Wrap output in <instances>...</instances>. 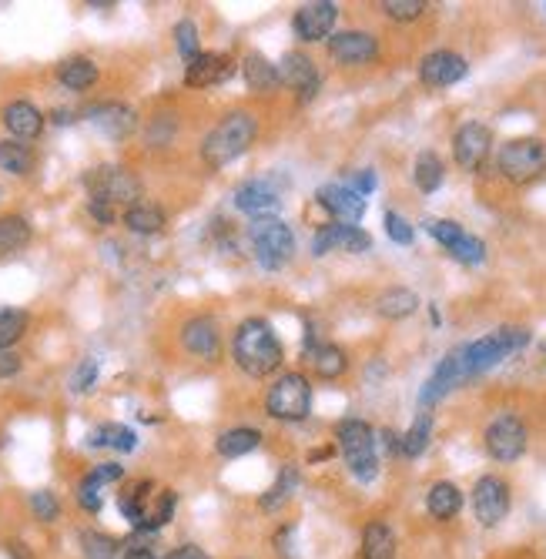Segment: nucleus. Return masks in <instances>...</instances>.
Instances as JSON below:
<instances>
[{
  "label": "nucleus",
  "instance_id": "f03ea898",
  "mask_svg": "<svg viewBox=\"0 0 546 559\" xmlns=\"http://www.w3.org/2000/svg\"><path fill=\"white\" fill-rule=\"evenodd\" d=\"M255 134H258V121L248 111L225 114V118L208 131V138L201 141V161L215 171L228 168L232 161H238L248 148H252Z\"/></svg>",
  "mask_w": 546,
  "mask_h": 559
},
{
  "label": "nucleus",
  "instance_id": "a19ab883",
  "mask_svg": "<svg viewBox=\"0 0 546 559\" xmlns=\"http://www.w3.org/2000/svg\"><path fill=\"white\" fill-rule=\"evenodd\" d=\"M27 332V312L21 308H0V352L17 345Z\"/></svg>",
  "mask_w": 546,
  "mask_h": 559
},
{
  "label": "nucleus",
  "instance_id": "0eeeda50",
  "mask_svg": "<svg viewBox=\"0 0 546 559\" xmlns=\"http://www.w3.org/2000/svg\"><path fill=\"white\" fill-rule=\"evenodd\" d=\"M265 412L279 422H302L312 412V385L302 372H285L265 395Z\"/></svg>",
  "mask_w": 546,
  "mask_h": 559
},
{
  "label": "nucleus",
  "instance_id": "2f4dec72",
  "mask_svg": "<svg viewBox=\"0 0 546 559\" xmlns=\"http://www.w3.org/2000/svg\"><path fill=\"white\" fill-rule=\"evenodd\" d=\"M124 228L134 235H158L165 228V211L151 201H138V205L124 208Z\"/></svg>",
  "mask_w": 546,
  "mask_h": 559
},
{
  "label": "nucleus",
  "instance_id": "1a4fd4ad",
  "mask_svg": "<svg viewBox=\"0 0 546 559\" xmlns=\"http://www.w3.org/2000/svg\"><path fill=\"white\" fill-rule=\"evenodd\" d=\"M483 446H486V452H490L493 462L510 466V462L523 459L526 446H530V432H526L520 416H513V412H500V416H496L490 426H486Z\"/></svg>",
  "mask_w": 546,
  "mask_h": 559
},
{
  "label": "nucleus",
  "instance_id": "e2e57ef3",
  "mask_svg": "<svg viewBox=\"0 0 546 559\" xmlns=\"http://www.w3.org/2000/svg\"><path fill=\"white\" fill-rule=\"evenodd\" d=\"M245 559H248V556H245Z\"/></svg>",
  "mask_w": 546,
  "mask_h": 559
},
{
  "label": "nucleus",
  "instance_id": "ea45409f",
  "mask_svg": "<svg viewBox=\"0 0 546 559\" xmlns=\"http://www.w3.org/2000/svg\"><path fill=\"white\" fill-rule=\"evenodd\" d=\"M81 553H84V559H118L121 543L111 533H101V529H84Z\"/></svg>",
  "mask_w": 546,
  "mask_h": 559
},
{
  "label": "nucleus",
  "instance_id": "f257e3e1",
  "mask_svg": "<svg viewBox=\"0 0 546 559\" xmlns=\"http://www.w3.org/2000/svg\"><path fill=\"white\" fill-rule=\"evenodd\" d=\"M232 355H235V365L245 375H252V379H265V375L282 369L285 349H282L279 335H275V329L265 322V318H245V322L235 329Z\"/></svg>",
  "mask_w": 546,
  "mask_h": 559
},
{
  "label": "nucleus",
  "instance_id": "393cba45",
  "mask_svg": "<svg viewBox=\"0 0 546 559\" xmlns=\"http://www.w3.org/2000/svg\"><path fill=\"white\" fill-rule=\"evenodd\" d=\"M399 553V539H396V529L389 523H382V519H372L362 529V539H359V556L362 559H396Z\"/></svg>",
  "mask_w": 546,
  "mask_h": 559
},
{
  "label": "nucleus",
  "instance_id": "a211bd4d",
  "mask_svg": "<svg viewBox=\"0 0 546 559\" xmlns=\"http://www.w3.org/2000/svg\"><path fill=\"white\" fill-rule=\"evenodd\" d=\"M466 74H469L466 57L456 51H433L419 61V81L426 88H453Z\"/></svg>",
  "mask_w": 546,
  "mask_h": 559
},
{
  "label": "nucleus",
  "instance_id": "58836bf2",
  "mask_svg": "<svg viewBox=\"0 0 546 559\" xmlns=\"http://www.w3.org/2000/svg\"><path fill=\"white\" fill-rule=\"evenodd\" d=\"M24 245H31V225L21 215H4L0 218V252H21Z\"/></svg>",
  "mask_w": 546,
  "mask_h": 559
},
{
  "label": "nucleus",
  "instance_id": "c03bdc74",
  "mask_svg": "<svg viewBox=\"0 0 546 559\" xmlns=\"http://www.w3.org/2000/svg\"><path fill=\"white\" fill-rule=\"evenodd\" d=\"M423 11H426L423 0H382V14H386L389 21H399V24L419 21Z\"/></svg>",
  "mask_w": 546,
  "mask_h": 559
},
{
  "label": "nucleus",
  "instance_id": "aec40b11",
  "mask_svg": "<svg viewBox=\"0 0 546 559\" xmlns=\"http://www.w3.org/2000/svg\"><path fill=\"white\" fill-rule=\"evenodd\" d=\"M279 74H282L285 88H292L295 94H299L302 104H309L315 94H319L322 77H319V71H315L312 57H305L302 51H289V54H285L282 64H279Z\"/></svg>",
  "mask_w": 546,
  "mask_h": 559
},
{
  "label": "nucleus",
  "instance_id": "37998d69",
  "mask_svg": "<svg viewBox=\"0 0 546 559\" xmlns=\"http://www.w3.org/2000/svg\"><path fill=\"white\" fill-rule=\"evenodd\" d=\"M423 228L436 238L439 245L446 248V252L459 242V238L466 235V228L459 225V221H449V218H429V221H423Z\"/></svg>",
  "mask_w": 546,
  "mask_h": 559
},
{
  "label": "nucleus",
  "instance_id": "2eb2a0df",
  "mask_svg": "<svg viewBox=\"0 0 546 559\" xmlns=\"http://www.w3.org/2000/svg\"><path fill=\"white\" fill-rule=\"evenodd\" d=\"M490 148H493V134L480 121H466L453 134V158L463 171H480L483 161L490 158Z\"/></svg>",
  "mask_w": 546,
  "mask_h": 559
},
{
  "label": "nucleus",
  "instance_id": "7c9ffc66",
  "mask_svg": "<svg viewBox=\"0 0 546 559\" xmlns=\"http://www.w3.org/2000/svg\"><path fill=\"white\" fill-rule=\"evenodd\" d=\"M57 81L64 84L67 91H88L98 81V64L91 57H67V61L57 67Z\"/></svg>",
  "mask_w": 546,
  "mask_h": 559
},
{
  "label": "nucleus",
  "instance_id": "9d476101",
  "mask_svg": "<svg viewBox=\"0 0 546 559\" xmlns=\"http://www.w3.org/2000/svg\"><path fill=\"white\" fill-rule=\"evenodd\" d=\"M513 509V489L503 476L486 472L473 483V516L483 529H496Z\"/></svg>",
  "mask_w": 546,
  "mask_h": 559
},
{
  "label": "nucleus",
  "instance_id": "09e8293b",
  "mask_svg": "<svg viewBox=\"0 0 546 559\" xmlns=\"http://www.w3.org/2000/svg\"><path fill=\"white\" fill-rule=\"evenodd\" d=\"M382 225H386V235H389L396 245H413L416 231H413V225H409L406 218L396 215V211H386V218H382Z\"/></svg>",
  "mask_w": 546,
  "mask_h": 559
},
{
  "label": "nucleus",
  "instance_id": "9b49d317",
  "mask_svg": "<svg viewBox=\"0 0 546 559\" xmlns=\"http://www.w3.org/2000/svg\"><path fill=\"white\" fill-rule=\"evenodd\" d=\"M282 195H285V188H282L279 175H258V178L242 181V185L235 188L232 201H235V208L242 211V215H248L255 221V218L279 215Z\"/></svg>",
  "mask_w": 546,
  "mask_h": 559
},
{
  "label": "nucleus",
  "instance_id": "6e6552de",
  "mask_svg": "<svg viewBox=\"0 0 546 559\" xmlns=\"http://www.w3.org/2000/svg\"><path fill=\"white\" fill-rule=\"evenodd\" d=\"M84 185H88V195L91 198H101L108 201V205H138L141 198V181L131 175L128 168L121 165H101V168H91L88 175H84Z\"/></svg>",
  "mask_w": 546,
  "mask_h": 559
},
{
  "label": "nucleus",
  "instance_id": "680f3d73",
  "mask_svg": "<svg viewBox=\"0 0 546 559\" xmlns=\"http://www.w3.org/2000/svg\"><path fill=\"white\" fill-rule=\"evenodd\" d=\"M332 449H319V452H309V462H319V459H329Z\"/></svg>",
  "mask_w": 546,
  "mask_h": 559
},
{
  "label": "nucleus",
  "instance_id": "a18cd8bd",
  "mask_svg": "<svg viewBox=\"0 0 546 559\" xmlns=\"http://www.w3.org/2000/svg\"><path fill=\"white\" fill-rule=\"evenodd\" d=\"M175 44H178V54L185 57V61H195V57L201 54L198 24L195 21H178L175 24Z\"/></svg>",
  "mask_w": 546,
  "mask_h": 559
},
{
  "label": "nucleus",
  "instance_id": "a878e982",
  "mask_svg": "<svg viewBox=\"0 0 546 559\" xmlns=\"http://www.w3.org/2000/svg\"><path fill=\"white\" fill-rule=\"evenodd\" d=\"M242 77H245L248 91H255V94H268V91H275V88L282 84L279 67H275L265 54H258V51L245 54V61H242Z\"/></svg>",
  "mask_w": 546,
  "mask_h": 559
},
{
  "label": "nucleus",
  "instance_id": "20e7f679",
  "mask_svg": "<svg viewBox=\"0 0 546 559\" xmlns=\"http://www.w3.org/2000/svg\"><path fill=\"white\" fill-rule=\"evenodd\" d=\"M335 439H339L342 462L352 472V479L362 486L376 483L379 476V439L376 429L366 419H342L335 426Z\"/></svg>",
  "mask_w": 546,
  "mask_h": 559
},
{
  "label": "nucleus",
  "instance_id": "4d7b16f0",
  "mask_svg": "<svg viewBox=\"0 0 546 559\" xmlns=\"http://www.w3.org/2000/svg\"><path fill=\"white\" fill-rule=\"evenodd\" d=\"M382 446H386V452H392V456H402V432L396 429H382Z\"/></svg>",
  "mask_w": 546,
  "mask_h": 559
},
{
  "label": "nucleus",
  "instance_id": "6e6d98bb",
  "mask_svg": "<svg viewBox=\"0 0 546 559\" xmlns=\"http://www.w3.org/2000/svg\"><path fill=\"white\" fill-rule=\"evenodd\" d=\"M168 559H212V556H208L205 549H201V546H195V543H181V546H175V549H171V553H168Z\"/></svg>",
  "mask_w": 546,
  "mask_h": 559
},
{
  "label": "nucleus",
  "instance_id": "4c0bfd02",
  "mask_svg": "<svg viewBox=\"0 0 546 559\" xmlns=\"http://www.w3.org/2000/svg\"><path fill=\"white\" fill-rule=\"evenodd\" d=\"M429 439H433V416L419 412L413 426L402 432V459H419L429 449Z\"/></svg>",
  "mask_w": 546,
  "mask_h": 559
},
{
  "label": "nucleus",
  "instance_id": "f704fd0d",
  "mask_svg": "<svg viewBox=\"0 0 546 559\" xmlns=\"http://www.w3.org/2000/svg\"><path fill=\"white\" fill-rule=\"evenodd\" d=\"M31 168H34V151L27 148L24 141H17V138L0 141V171H7V175H14V178H24V175H31Z\"/></svg>",
  "mask_w": 546,
  "mask_h": 559
},
{
  "label": "nucleus",
  "instance_id": "72a5a7b5",
  "mask_svg": "<svg viewBox=\"0 0 546 559\" xmlns=\"http://www.w3.org/2000/svg\"><path fill=\"white\" fill-rule=\"evenodd\" d=\"M443 178H446L443 158H439L436 151H419L416 154V165H413L416 188L423 191V195H433V191H439V185H443Z\"/></svg>",
  "mask_w": 546,
  "mask_h": 559
},
{
  "label": "nucleus",
  "instance_id": "bb28decb",
  "mask_svg": "<svg viewBox=\"0 0 546 559\" xmlns=\"http://www.w3.org/2000/svg\"><path fill=\"white\" fill-rule=\"evenodd\" d=\"M151 489H155V483H148V479H145V483H134V486H128L118 496V509H121V516L131 523V529L145 526L151 499H155V493H151Z\"/></svg>",
  "mask_w": 546,
  "mask_h": 559
},
{
  "label": "nucleus",
  "instance_id": "6ab92c4d",
  "mask_svg": "<svg viewBox=\"0 0 546 559\" xmlns=\"http://www.w3.org/2000/svg\"><path fill=\"white\" fill-rule=\"evenodd\" d=\"M181 345L185 352H191L195 359L215 362L222 355V332H218L215 318L208 315H191L185 325H181Z\"/></svg>",
  "mask_w": 546,
  "mask_h": 559
},
{
  "label": "nucleus",
  "instance_id": "052dcab7",
  "mask_svg": "<svg viewBox=\"0 0 546 559\" xmlns=\"http://www.w3.org/2000/svg\"><path fill=\"white\" fill-rule=\"evenodd\" d=\"M78 118H74V111H64V108H57L54 111V124H74Z\"/></svg>",
  "mask_w": 546,
  "mask_h": 559
},
{
  "label": "nucleus",
  "instance_id": "3c124183",
  "mask_svg": "<svg viewBox=\"0 0 546 559\" xmlns=\"http://www.w3.org/2000/svg\"><path fill=\"white\" fill-rule=\"evenodd\" d=\"M88 479H91V483H98V486L121 483V479H124V466H118V462H98V466L88 472Z\"/></svg>",
  "mask_w": 546,
  "mask_h": 559
},
{
  "label": "nucleus",
  "instance_id": "5701e85b",
  "mask_svg": "<svg viewBox=\"0 0 546 559\" xmlns=\"http://www.w3.org/2000/svg\"><path fill=\"white\" fill-rule=\"evenodd\" d=\"M463 489H459L456 483H449V479H439V483L429 486L426 493V513L436 519V523H449V519H456L459 513H463Z\"/></svg>",
  "mask_w": 546,
  "mask_h": 559
},
{
  "label": "nucleus",
  "instance_id": "cd10ccee",
  "mask_svg": "<svg viewBox=\"0 0 546 559\" xmlns=\"http://www.w3.org/2000/svg\"><path fill=\"white\" fill-rule=\"evenodd\" d=\"M299 483H302L299 469L285 466L279 476H275V483L268 486L262 496H258V509H262V513H279V509L289 503L295 493H299Z\"/></svg>",
  "mask_w": 546,
  "mask_h": 559
},
{
  "label": "nucleus",
  "instance_id": "c9c22d12",
  "mask_svg": "<svg viewBox=\"0 0 546 559\" xmlns=\"http://www.w3.org/2000/svg\"><path fill=\"white\" fill-rule=\"evenodd\" d=\"M309 362L319 379H339L342 372L349 369V355L339 345H315L309 352Z\"/></svg>",
  "mask_w": 546,
  "mask_h": 559
},
{
  "label": "nucleus",
  "instance_id": "603ef678",
  "mask_svg": "<svg viewBox=\"0 0 546 559\" xmlns=\"http://www.w3.org/2000/svg\"><path fill=\"white\" fill-rule=\"evenodd\" d=\"M346 185H349V188H356L362 198H369L372 191H376L379 181H376V171H372V168H362V171H356V175H352V178L346 181Z\"/></svg>",
  "mask_w": 546,
  "mask_h": 559
},
{
  "label": "nucleus",
  "instance_id": "dca6fc26",
  "mask_svg": "<svg viewBox=\"0 0 546 559\" xmlns=\"http://www.w3.org/2000/svg\"><path fill=\"white\" fill-rule=\"evenodd\" d=\"M315 201H319L335 221H342V225H356V221H362V215H366V198H362L356 188H349L346 181L322 185L315 191Z\"/></svg>",
  "mask_w": 546,
  "mask_h": 559
},
{
  "label": "nucleus",
  "instance_id": "5fc2aeb1",
  "mask_svg": "<svg viewBox=\"0 0 546 559\" xmlns=\"http://www.w3.org/2000/svg\"><path fill=\"white\" fill-rule=\"evenodd\" d=\"M292 539H295V526L289 523V526H279V533H275V553L279 556H285V559H292L295 556V549H292Z\"/></svg>",
  "mask_w": 546,
  "mask_h": 559
},
{
  "label": "nucleus",
  "instance_id": "c85d7f7f",
  "mask_svg": "<svg viewBox=\"0 0 546 559\" xmlns=\"http://www.w3.org/2000/svg\"><path fill=\"white\" fill-rule=\"evenodd\" d=\"M262 439H265L262 432L252 429V426H235V429H228V432L218 436L215 452L222 459H242V456H248V452H255L258 446H262Z\"/></svg>",
  "mask_w": 546,
  "mask_h": 559
},
{
  "label": "nucleus",
  "instance_id": "f3484780",
  "mask_svg": "<svg viewBox=\"0 0 546 559\" xmlns=\"http://www.w3.org/2000/svg\"><path fill=\"white\" fill-rule=\"evenodd\" d=\"M329 57L346 67L372 64L379 57V41L369 31H339L329 37Z\"/></svg>",
  "mask_w": 546,
  "mask_h": 559
},
{
  "label": "nucleus",
  "instance_id": "4468645a",
  "mask_svg": "<svg viewBox=\"0 0 546 559\" xmlns=\"http://www.w3.org/2000/svg\"><path fill=\"white\" fill-rule=\"evenodd\" d=\"M335 21H339V7L332 0H312V4H302L292 17V31L299 41L315 44V41H329L335 31Z\"/></svg>",
  "mask_w": 546,
  "mask_h": 559
},
{
  "label": "nucleus",
  "instance_id": "b1692460",
  "mask_svg": "<svg viewBox=\"0 0 546 559\" xmlns=\"http://www.w3.org/2000/svg\"><path fill=\"white\" fill-rule=\"evenodd\" d=\"M0 118H4V128L11 131V138L17 141H31L44 131V114L37 111L31 101H11Z\"/></svg>",
  "mask_w": 546,
  "mask_h": 559
},
{
  "label": "nucleus",
  "instance_id": "f8f14e48",
  "mask_svg": "<svg viewBox=\"0 0 546 559\" xmlns=\"http://www.w3.org/2000/svg\"><path fill=\"white\" fill-rule=\"evenodd\" d=\"M372 248L369 231H362L359 225H342V221H329L315 231L312 238V255L325 258L329 252H349V255H362Z\"/></svg>",
  "mask_w": 546,
  "mask_h": 559
},
{
  "label": "nucleus",
  "instance_id": "7ed1b4c3",
  "mask_svg": "<svg viewBox=\"0 0 546 559\" xmlns=\"http://www.w3.org/2000/svg\"><path fill=\"white\" fill-rule=\"evenodd\" d=\"M530 339L533 335L530 329H523V325H500V329L483 335V339L459 345L463 365H466V379H476V375H486L490 369H496V365L506 362L510 355L523 352L526 345H530Z\"/></svg>",
  "mask_w": 546,
  "mask_h": 559
},
{
  "label": "nucleus",
  "instance_id": "79ce46f5",
  "mask_svg": "<svg viewBox=\"0 0 546 559\" xmlns=\"http://www.w3.org/2000/svg\"><path fill=\"white\" fill-rule=\"evenodd\" d=\"M449 255H453L459 265H469V268H473V265H483V262H486V242H483V238H476V235H469V231H466V235L459 238V242H456L453 248H449Z\"/></svg>",
  "mask_w": 546,
  "mask_h": 559
},
{
  "label": "nucleus",
  "instance_id": "ddd939ff",
  "mask_svg": "<svg viewBox=\"0 0 546 559\" xmlns=\"http://www.w3.org/2000/svg\"><path fill=\"white\" fill-rule=\"evenodd\" d=\"M466 365H463V352H459V345L453 352H446V359L436 365L433 375L426 379V385L419 389V409H429L436 406L439 399H446L449 392L459 389V385H466Z\"/></svg>",
  "mask_w": 546,
  "mask_h": 559
},
{
  "label": "nucleus",
  "instance_id": "8fccbe9b",
  "mask_svg": "<svg viewBox=\"0 0 546 559\" xmlns=\"http://www.w3.org/2000/svg\"><path fill=\"white\" fill-rule=\"evenodd\" d=\"M78 503L84 513H91V516H98L101 513V506H104V499H101V486L98 483H91L88 476L81 479L78 483Z\"/></svg>",
  "mask_w": 546,
  "mask_h": 559
},
{
  "label": "nucleus",
  "instance_id": "473e14b6",
  "mask_svg": "<svg viewBox=\"0 0 546 559\" xmlns=\"http://www.w3.org/2000/svg\"><path fill=\"white\" fill-rule=\"evenodd\" d=\"M88 446L91 449H114V452H134L138 446V436H134V429L121 426V422H104L88 436Z\"/></svg>",
  "mask_w": 546,
  "mask_h": 559
},
{
  "label": "nucleus",
  "instance_id": "39448f33",
  "mask_svg": "<svg viewBox=\"0 0 546 559\" xmlns=\"http://www.w3.org/2000/svg\"><path fill=\"white\" fill-rule=\"evenodd\" d=\"M248 238H252L258 265L268 268V272H275V268H282L285 262H292L295 235H292V228L285 225L279 215L255 218L252 225H248Z\"/></svg>",
  "mask_w": 546,
  "mask_h": 559
},
{
  "label": "nucleus",
  "instance_id": "49530a36",
  "mask_svg": "<svg viewBox=\"0 0 546 559\" xmlns=\"http://www.w3.org/2000/svg\"><path fill=\"white\" fill-rule=\"evenodd\" d=\"M98 372H101V362L94 359V355H88V359H81L78 362V369L71 372V392H91L94 389V382H98Z\"/></svg>",
  "mask_w": 546,
  "mask_h": 559
},
{
  "label": "nucleus",
  "instance_id": "864d4df0",
  "mask_svg": "<svg viewBox=\"0 0 546 559\" xmlns=\"http://www.w3.org/2000/svg\"><path fill=\"white\" fill-rule=\"evenodd\" d=\"M88 211H91V218L98 221V225H111L114 215H118V208L108 205V201H101V198H88Z\"/></svg>",
  "mask_w": 546,
  "mask_h": 559
},
{
  "label": "nucleus",
  "instance_id": "de8ad7c7",
  "mask_svg": "<svg viewBox=\"0 0 546 559\" xmlns=\"http://www.w3.org/2000/svg\"><path fill=\"white\" fill-rule=\"evenodd\" d=\"M31 513L41 519V523H54V519L61 516V503H57V496L51 489H37V493H31Z\"/></svg>",
  "mask_w": 546,
  "mask_h": 559
},
{
  "label": "nucleus",
  "instance_id": "423d86ee",
  "mask_svg": "<svg viewBox=\"0 0 546 559\" xmlns=\"http://www.w3.org/2000/svg\"><path fill=\"white\" fill-rule=\"evenodd\" d=\"M496 171L513 185H530L546 171V144L540 138H513L496 154Z\"/></svg>",
  "mask_w": 546,
  "mask_h": 559
},
{
  "label": "nucleus",
  "instance_id": "4be33fe9",
  "mask_svg": "<svg viewBox=\"0 0 546 559\" xmlns=\"http://www.w3.org/2000/svg\"><path fill=\"white\" fill-rule=\"evenodd\" d=\"M84 118H88L94 128H101L108 138L121 141L128 138V134L138 128V114H134L128 104L121 101H101V104H91L88 111H84Z\"/></svg>",
  "mask_w": 546,
  "mask_h": 559
},
{
  "label": "nucleus",
  "instance_id": "e433bc0d",
  "mask_svg": "<svg viewBox=\"0 0 546 559\" xmlns=\"http://www.w3.org/2000/svg\"><path fill=\"white\" fill-rule=\"evenodd\" d=\"M178 509V493L175 489H161V493H155V499H151V509H148V519L141 529H134V533H145V536H155L161 526L171 523V516H175Z\"/></svg>",
  "mask_w": 546,
  "mask_h": 559
},
{
  "label": "nucleus",
  "instance_id": "412c9836",
  "mask_svg": "<svg viewBox=\"0 0 546 559\" xmlns=\"http://www.w3.org/2000/svg\"><path fill=\"white\" fill-rule=\"evenodd\" d=\"M235 74V61L218 51H201L195 61L185 64V84L188 88H218Z\"/></svg>",
  "mask_w": 546,
  "mask_h": 559
},
{
  "label": "nucleus",
  "instance_id": "13d9d810",
  "mask_svg": "<svg viewBox=\"0 0 546 559\" xmlns=\"http://www.w3.org/2000/svg\"><path fill=\"white\" fill-rule=\"evenodd\" d=\"M21 372V359L11 352H0V379H7V375Z\"/></svg>",
  "mask_w": 546,
  "mask_h": 559
},
{
  "label": "nucleus",
  "instance_id": "bf43d9fd",
  "mask_svg": "<svg viewBox=\"0 0 546 559\" xmlns=\"http://www.w3.org/2000/svg\"><path fill=\"white\" fill-rule=\"evenodd\" d=\"M124 559H158V556L151 553L148 546H138V543H131L128 549H124Z\"/></svg>",
  "mask_w": 546,
  "mask_h": 559
},
{
  "label": "nucleus",
  "instance_id": "c756f323",
  "mask_svg": "<svg viewBox=\"0 0 546 559\" xmlns=\"http://www.w3.org/2000/svg\"><path fill=\"white\" fill-rule=\"evenodd\" d=\"M416 308H419V295L413 292V288H386L379 298H376V312L382 318H389V322H402V318H409V315H416Z\"/></svg>",
  "mask_w": 546,
  "mask_h": 559
}]
</instances>
